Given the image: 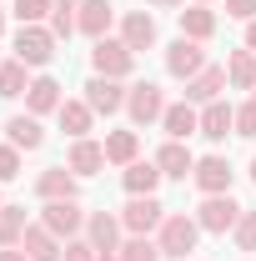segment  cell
Here are the masks:
<instances>
[{"label": "cell", "instance_id": "cell-1", "mask_svg": "<svg viewBox=\"0 0 256 261\" xmlns=\"http://www.w3.org/2000/svg\"><path fill=\"white\" fill-rule=\"evenodd\" d=\"M196 236H201L196 216H186V211H171V216L161 221V231H156V246H161V256L186 261V256L196 251Z\"/></svg>", "mask_w": 256, "mask_h": 261}, {"label": "cell", "instance_id": "cell-2", "mask_svg": "<svg viewBox=\"0 0 256 261\" xmlns=\"http://www.w3.org/2000/svg\"><path fill=\"white\" fill-rule=\"evenodd\" d=\"M91 65H96V75L121 81V75H131V65H136V50H131L121 35H100V40H91Z\"/></svg>", "mask_w": 256, "mask_h": 261}, {"label": "cell", "instance_id": "cell-3", "mask_svg": "<svg viewBox=\"0 0 256 261\" xmlns=\"http://www.w3.org/2000/svg\"><path fill=\"white\" fill-rule=\"evenodd\" d=\"M10 50H15V61H25L31 70H40V65L56 61V35H50V25H20Z\"/></svg>", "mask_w": 256, "mask_h": 261}, {"label": "cell", "instance_id": "cell-4", "mask_svg": "<svg viewBox=\"0 0 256 261\" xmlns=\"http://www.w3.org/2000/svg\"><path fill=\"white\" fill-rule=\"evenodd\" d=\"M86 221H91V211H81V201H45L40 206V226L56 231L61 241H75L86 231Z\"/></svg>", "mask_w": 256, "mask_h": 261}, {"label": "cell", "instance_id": "cell-5", "mask_svg": "<svg viewBox=\"0 0 256 261\" xmlns=\"http://www.w3.org/2000/svg\"><path fill=\"white\" fill-rule=\"evenodd\" d=\"M241 211H246V206H236V201H231V191H226V196H206V201L196 206V226L211 231V236H226V231H236Z\"/></svg>", "mask_w": 256, "mask_h": 261}, {"label": "cell", "instance_id": "cell-6", "mask_svg": "<svg viewBox=\"0 0 256 261\" xmlns=\"http://www.w3.org/2000/svg\"><path fill=\"white\" fill-rule=\"evenodd\" d=\"M166 216H171V211L161 206L156 196H131L126 206H121V226H126L131 236H151V231H161Z\"/></svg>", "mask_w": 256, "mask_h": 261}, {"label": "cell", "instance_id": "cell-7", "mask_svg": "<svg viewBox=\"0 0 256 261\" xmlns=\"http://www.w3.org/2000/svg\"><path fill=\"white\" fill-rule=\"evenodd\" d=\"M206 40H191V35H176L171 45H166V70L176 75V81H191L206 70V50H201Z\"/></svg>", "mask_w": 256, "mask_h": 261}, {"label": "cell", "instance_id": "cell-8", "mask_svg": "<svg viewBox=\"0 0 256 261\" xmlns=\"http://www.w3.org/2000/svg\"><path fill=\"white\" fill-rule=\"evenodd\" d=\"M126 111L136 126H151V121H161L166 116V96H161L156 81H136V86H126Z\"/></svg>", "mask_w": 256, "mask_h": 261}, {"label": "cell", "instance_id": "cell-9", "mask_svg": "<svg viewBox=\"0 0 256 261\" xmlns=\"http://www.w3.org/2000/svg\"><path fill=\"white\" fill-rule=\"evenodd\" d=\"M81 91H86L81 100H86L96 116H116V111H126V86H121V81H111V75H91Z\"/></svg>", "mask_w": 256, "mask_h": 261}, {"label": "cell", "instance_id": "cell-10", "mask_svg": "<svg viewBox=\"0 0 256 261\" xmlns=\"http://www.w3.org/2000/svg\"><path fill=\"white\" fill-rule=\"evenodd\" d=\"M35 196H40V201H75V196H81V176H75L70 166H45V171L35 176Z\"/></svg>", "mask_w": 256, "mask_h": 261}, {"label": "cell", "instance_id": "cell-11", "mask_svg": "<svg viewBox=\"0 0 256 261\" xmlns=\"http://www.w3.org/2000/svg\"><path fill=\"white\" fill-rule=\"evenodd\" d=\"M191 181H196L206 196H226V191H231V181H236V171H231L226 156H201L196 171H191Z\"/></svg>", "mask_w": 256, "mask_h": 261}, {"label": "cell", "instance_id": "cell-12", "mask_svg": "<svg viewBox=\"0 0 256 261\" xmlns=\"http://www.w3.org/2000/svg\"><path fill=\"white\" fill-rule=\"evenodd\" d=\"M121 40L131 50H156V15L151 10H126L121 15Z\"/></svg>", "mask_w": 256, "mask_h": 261}, {"label": "cell", "instance_id": "cell-13", "mask_svg": "<svg viewBox=\"0 0 256 261\" xmlns=\"http://www.w3.org/2000/svg\"><path fill=\"white\" fill-rule=\"evenodd\" d=\"M121 216L116 211H91V221H86V241L96 246V251H121Z\"/></svg>", "mask_w": 256, "mask_h": 261}, {"label": "cell", "instance_id": "cell-14", "mask_svg": "<svg viewBox=\"0 0 256 261\" xmlns=\"http://www.w3.org/2000/svg\"><path fill=\"white\" fill-rule=\"evenodd\" d=\"M221 91H226V65H206L201 75L186 81V100L191 106H211V100H221Z\"/></svg>", "mask_w": 256, "mask_h": 261}, {"label": "cell", "instance_id": "cell-15", "mask_svg": "<svg viewBox=\"0 0 256 261\" xmlns=\"http://www.w3.org/2000/svg\"><path fill=\"white\" fill-rule=\"evenodd\" d=\"M161 126H166V136H171V141H186V136H201V111H196L191 100H176V106H166Z\"/></svg>", "mask_w": 256, "mask_h": 261}, {"label": "cell", "instance_id": "cell-16", "mask_svg": "<svg viewBox=\"0 0 256 261\" xmlns=\"http://www.w3.org/2000/svg\"><path fill=\"white\" fill-rule=\"evenodd\" d=\"M61 81L56 75H35L31 81V91H25V111L31 116H50V111H61Z\"/></svg>", "mask_w": 256, "mask_h": 261}, {"label": "cell", "instance_id": "cell-17", "mask_svg": "<svg viewBox=\"0 0 256 261\" xmlns=\"http://www.w3.org/2000/svg\"><path fill=\"white\" fill-rule=\"evenodd\" d=\"M20 251H25V256L31 261H61V236H56V231H45L40 226V221H35V226H25V236H20Z\"/></svg>", "mask_w": 256, "mask_h": 261}, {"label": "cell", "instance_id": "cell-18", "mask_svg": "<svg viewBox=\"0 0 256 261\" xmlns=\"http://www.w3.org/2000/svg\"><path fill=\"white\" fill-rule=\"evenodd\" d=\"M156 166H161V176H171V181H186L196 171V156L186 151V141H166L156 151Z\"/></svg>", "mask_w": 256, "mask_h": 261}, {"label": "cell", "instance_id": "cell-19", "mask_svg": "<svg viewBox=\"0 0 256 261\" xmlns=\"http://www.w3.org/2000/svg\"><path fill=\"white\" fill-rule=\"evenodd\" d=\"M5 141H10L15 151H40V146H45L40 116H10V121H5Z\"/></svg>", "mask_w": 256, "mask_h": 261}, {"label": "cell", "instance_id": "cell-20", "mask_svg": "<svg viewBox=\"0 0 256 261\" xmlns=\"http://www.w3.org/2000/svg\"><path fill=\"white\" fill-rule=\"evenodd\" d=\"M65 166H70L75 176H96L100 166H106V146H100V141H91V136H81V141H70Z\"/></svg>", "mask_w": 256, "mask_h": 261}, {"label": "cell", "instance_id": "cell-21", "mask_svg": "<svg viewBox=\"0 0 256 261\" xmlns=\"http://www.w3.org/2000/svg\"><path fill=\"white\" fill-rule=\"evenodd\" d=\"M231 130H236V106H226V100L201 106V136L206 141H226Z\"/></svg>", "mask_w": 256, "mask_h": 261}, {"label": "cell", "instance_id": "cell-22", "mask_svg": "<svg viewBox=\"0 0 256 261\" xmlns=\"http://www.w3.org/2000/svg\"><path fill=\"white\" fill-rule=\"evenodd\" d=\"M161 181H166V176H161L156 161H131L126 171H121V186H126L131 196H156Z\"/></svg>", "mask_w": 256, "mask_h": 261}, {"label": "cell", "instance_id": "cell-23", "mask_svg": "<svg viewBox=\"0 0 256 261\" xmlns=\"http://www.w3.org/2000/svg\"><path fill=\"white\" fill-rule=\"evenodd\" d=\"M56 121H61V130L70 136V141H81V136H91V126H96V111H91L86 100H61Z\"/></svg>", "mask_w": 256, "mask_h": 261}, {"label": "cell", "instance_id": "cell-24", "mask_svg": "<svg viewBox=\"0 0 256 261\" xmlns=\"http://www.w3.org/2000/svg\"><path fill=\"white\" fill-rule=\"evenodd\" d=\"M176 20H181V35H191V40H211L216 35V10L211 5H181Z\"/></svg>", "mask_w": 256, "mask_h": 261}, {"label": "cell", "instance_id": "cell-25", "mask_svg": "<svg viewBox=\"0 0 256 261\" xmlns=\"http://www.w3.org/2000/svg\"><path fill=\"white\" fill-rule=\"evenodd\" d=\"M111 20H116V5H106V0H81V35H111Z\"/></svg>", "mask_w": 256, "mask_h": 261}, {"label": "cell", "instance_id": "cell-26", "mask_svg": "<svg viewBox=\"0 0 256 261\" xmlns=\"http://www.w3.org/2000/svg\"><path fill=\"white\" fill-rule=\"evenodd\" d=\"M100 146H106V161H111V166H131V161H141V136H136V130H111Z\"/></svg>", "mask_w": 256, "mask_h": 261}, {"label": "cell", "instance_id": "cell-27", "mask_svg": "<svg viewBox=\"0 0 256 261\" xmlns=\"http://www.w3.org/2000/svg\"><path fill=\"white\" fill-rule=\"evenodd\" d=\"M226 81L236 91H256V50H231L226 61Z\"/></svg>", "mask_w": 256, "mask_h": 261}, {"label": "cell", "instance_id": "cell-28", "mask_svg": "<svg viewBox=\"0 0 256 261\" xmlns=\"http://www.w3.org/2000/svg\"><path fill=\"white\" fill-rule=\"evenodd\" d=\"M75 31H81V0H56V10H50V35H56V40H70Z\"/></svg>", "mask_w": 256, "mask_h": 261}, {"label": "cell", "instance_id": "cell-29", "mask_svg": "<svg viewBox=\"0 0 256 261\" xmlns=\"http://www.w3.org/2000/svg\"><path fill=\"white\" fill-rule=\"evenodd\" d=\"M25 70H31V65H25V61H15V56L0 65V100H15V96H25V91H31Z\"/></svg>", "mask_w": 256, "mask_h": 261}, {"label": "cell", "instance_id": "cell-30", "mask_svg": "<svg viewBox=\"0 0 256 261\" xmlns=\"http://www.w3.org/2000/svg\"><path fill=\"white\" fill-rule=\"evenodd\" d=\"M25 226V206H0V246H20Z\"/></svg>", "mask_w": 256, "mask_h": 261}, {"label": "cell", "instance_id": "cell-31", "mask_svg": "<svg viewBox=\"0 0 256 261\" xmlns=\"http://www.w3.org/2000/svg\"><path fill=\"white\" fill-rule=\"evenodd\" d=\"M116 256L121 261H161V246L151 241V236H131V241H121Z\"/></svg>", "mask_w": 256, "mask_h": 261}, {"label": "cell", "instance_id": "cell-32", "mask_svg": "<svg viewBox=\"0 0 256 261\" xmlns=\"http://www.w3.org/2000/svg\"><path fill=\"white\" fill-rule=\"evenodd\" d=\"M50 10H56V0H15V20H20V25L50 20Z\"/></svg>", "mask_w": 256, "mask_h": 261}, {"label": "cell", "instance_id": "cell-33", "mask_svg": "<svg viewBox=\"0 0 256 261\" xmlns=\"http://www.w3.org/2000/svg\"><path fill=\"white\" fill-rule=\"evenodd\" d=\"M231 241H236V251H256V211H241V221L231 231Z\"/></svg>", "mask_w": 256, "mask_h": 261}, {"label": "cell", "instance_id": "cell-34", "mask_svg": "<svg viewBox=\"0 0 256 261\" xmlns=\"http://www.w3.org/2000/svg\"><path fill=\"white\" fill-rule=\"evenodd\" d=\"M236 136L256 141V96L246 100V106H236Z\"/></svg>", "mask_w": 256, "mask_h": 261}, {"label": "cell", "instance_id": "cell-35", "mask_svg": "<svg viewBox=\"0 0 256 261\" xmlns=\"http://www.w3.org/2000/svg\"><path fill=\"white\" fill-rule=\"evenodd\" d=\"M15 176H20V151L5 141V146H0V186H5V181H15Z\"/></svg>", "mask_w": 256, "mask_h": 261}, {"label": "cell", "instance_id": "cell-36", "mask_svg": "<svg viewBox=\"0 0 256 261\" xmlns=\"http://www.w3.org/2000/svg\"><path fill=\"white\" fill-rule=\"evenodd\" d=\"M61 261H96V246L86 241V236H75V241H65V251H61Z\"/></svg>", "mask_w": 256, "mask_h": 261}, {"label": "cell", "instance_id": "cell-37", "mask_svg": "<svg viewBox=\"0 0 256 261\" xmlns=\"http://www.w3.org/2000/svg\"><path fill=\"white\" fill-rule=\"evenodd\" d=\"M226 15L231 20H256V0H226Z\"/></svg>", "mask_w": 256, "mask_h": 261}, {"label": "cell", "instance_id": "cell-38", "mask_svg": "<svg viewBox=\"0 0 256 261\" xmlns=\"http://www.w3.org/2000/svg\"><path fill=\"white\" fill-rule=\"evenodd\" d=\"M0 261H31V256H25L20 246H0Z\"/></svg>", "mask_w": 256, "mask_h": 261}, {"label": "cell", "instance_id": "cell-39", "mask_svg": "<svg viewBox=\"0 0 256 261\" xmlns=\"http://www.w3.org/2000/svg\"><path fill=\"white\" fill-rule=\"evenodd\" d=\"M151 5H156V10H181L186 0H151Z\"/></svg>", "mask_w": 256, "mask_h": 261}, {"label": "cell", "instance_id": "cell-40", "mask_svg": "<svg viewBox=\"0 0 256 261\" xmlns=\"http://www.w3.org/2000/svg\"><path fill=\"white\" fill-rule=\"evenodd\" d=\"M246 50H256V20H246Z\"/></svg>", "mask_w": 256, "mask_h": 261}, {"label": "cell", "instance_id": "cell-41", "mask_svg": "<svg viewBox=\"0 0 256 261\" xmlns=\"http://www.w3.org/2000/svg\"><path fill=\"white\" fill-rule=\"evenodd\" d=\"M96 261H121V256H116V251H96Z\"/></svg>", "mask_w": 256, "mask_h": 261}, {"label": "cell", "instance_id": "cell-42", "mask_svg": "<svg viewBox=\"0 0 256 261\" xmlns=\"http://www.w3.org/2000/svg\"><path fill=\"white\" fill-rule=\"evenodd\" d=\"M0 35H5V10H0Z\"/></svg>", "mask_w": 256, "mask_h": 261}, {"label": "cell", "instance_id": "cell-43", "mask_svg": "<svg viewBox=\"0 0 256 261\" xmlns=\"http://www.w3.org/2000/svg\"><path fill=\"white\" fill-rule=\"evenodd\" d=\"M251 181H256V156H251Z\"/></svg>", "mask_w": 256, "mask_h": 261}, {"label": "cell", "instance_id": "cell-44", "mask_svg": "<svg viewBox=\"0 0 256 261\" xmlns=\"http://www.w3.org/2000/svg\"><path fill=\"white\" fill-rule=\"evenodd\" d=\"M196 5H211V0H196Z\"/></svg>", "mask_w": 256, "mask_h": 261}, {"label": "cell", "instance_id": "cell-45", "mask_svg": "<svg viewBox=\"0 0 256 261\" xmlns=\"http://www.w3.org/2000/svg\"><path fill=\"white\" fill-rule=\"evenodd\" d=\"M0 206H5V201H0Z\"/></svg>", "mask_w": 256, "mask_h": 261}, {"label": "cell", "instance_id": "cell-46", "mask_svg": "<svg viewBox=\"0 0 256 261\" xmlns=\"http://www.w3.org/2000/svg\"><path fill=\"white\" fill-rule=\"evenodd\" d=\"M0 65H5V61H0Z\"/></svg>", "mask_w": 256, "mask_h": 261}]
</instances>
